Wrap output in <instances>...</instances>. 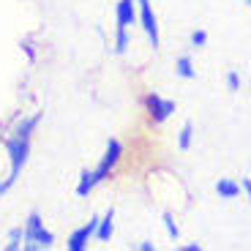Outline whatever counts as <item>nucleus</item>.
<instances>
[{
    "mask_svg": "<svg viewBox=\"0 0 251 251\" xmlns=\"http://www.w3.org/2000/svg\"><path fill=\"white\" fill-rule=\"evenodd\" d=\"M19 50L25 52V57L27 60H36V50H33V38H22V41H19Z\"/></svg>",
    "mask_w": 251,
    "mask_h": 251,
    "instance_id": "obj_16",
    "label": "nucleus"
},
{
    "mask_svg": "<svg viewBox=\"0 0 251 251\" xmlns=\"http://www.w3.org/2000/svg\"><path fill=\"white\" fill-rule=\"evenodd\" d=\"M161 221H164V229H167V238H170V240H177V238H180V226L175 224V216H172L170 210H164Z\"/></svg>",
    "mask_w": 251,
    "mask_h": 251,
    "instance_id": "obj_14",
    "label": "nucleus"
},
{
    "mask_svg": "<svg viewBox=\"0 0 251 251\" xmlns=\"http://www.w3.org/2000/svg\"><path fill=\"white\" fill-rule=\"evenodd\" d=\"M177 109V104L172 99H161L158 93H148L145 96V112H148V118L153 120V123H164L167 118H172V112Z\"/></svg>",
    "mask_w": 251,
    "mask_h": 251,
    "instance_id": "obj_5",
    "label": "nucleus"
},
{
    "mask_svg": "<svg viewBox=\"0 0 251 251\" xmlns=\"http://www.w3.org/2000/svg\"><path fill=\"white\" fill-rule=\"evenodd\" d=\"M8 191H11V186H8L6 180H0V200H3V197H6Z\"/></svg>",
    "mask_w": 251,
    "mask_h": 251,
    "instance_id": "obj_21",
    "label": "nucleus"
},
{
    "mask_svg": "<svg viewBox=\"0 0 251 251\" xmlns=\"http://www.w3.org/2000/svg\"><path fill=\"white\" fill-rule=\"evenodd\" d=\"M137 19H139V25H142L145 36H148V41H151V47L158 50L161 47V36H158V19H156L151 0H137Z\"/></svg>",
    "mask_w": 251,
    "mask_h": 251,
    "instance_id": "obj_4",
    "label": "nucleus"
},
{
    "mask_svg": "<svg viewBox=\"0 0 251 251\" xmlns=\"http://www.w3.org/2000/svg\"><path fill=\"white\" fill-rule=\"evenodd\" d=\"M216 194H219L221 200H235V197L240 194V183H235L232 177H219V183H216Z\"/></svg>",
    "mask_w": 251,
    "mask_h": 251,
    "instance_id": "obj_9",
    "label": "nucleus"
},
{
    "mask_svg": "<svg viewBox=\"0 0 251 251\" xmlns=\"http://www.w3.org/2000/svg\"><path fill=\"white\" fill-rule=\"evenodd\" d=\"M30 145H33V137H22V134H8L6 137V153H8V175H6V183L14 186L25 170L27 158H30Z\"/></svg>",
    "mask_w": 251,
    "mask_h": 251,
    "instance_id": "obj_2",
    "label": "nucleus"
},
{
    "mask_svg": "<svg viewBox=\"0 0 251 251\" xmlns=\"http://www.w3.org/2000/svg\"><path fill=\"white\" fill-rule=\"evenodd\" d=\"M183 249H186V251H202V243H186Z\"/></svg>",
    "mask_w": 251,
    "mask_h": 251,
    "instance_id": "obj_22",
    "label": "nucleus"
},
{
    "mask_svg": "<svg viewBox=\"0 0 251 251\" xmlns=\"http://www.w3.org/2000/svg\"><path fill=\"white\" fill-rule=\"evenodd\" d=\"M175 74L180 76V79H194V76H197L194 63H191V57H188V55H180L175 60Z\"/></svg>",
    "mask_w": 251,
    "mask_h": 251,
    "instance_id": "obj_11",
    "label": "nucleus"
},
{
    "mask_svg": "<svg viewBox=\"0 0 251 251\" xmlns=\"http://www.w3.org/2000/svg\"><path fill=\"white\" fill-rule=\"evenodd\" d=\"M115 22H118V27H131L137 22V0H118Z\"/></svg>",
    "mask_w": 251,
    "mask_h": 251,
    "instance_id": "obj_7",
    "label": "nucleus"
},
{
    "mask_svg": "<svg viewBox=\"0 0 251 251\" xmlns=\"http://www.w3.org/2000/svg\"><path fill=\"white\" fill-rule=\"evenodd\" d=\"M96 188V180H93V170H82L79 175V183H76L74 194L79 197V200H85V197H90V191Z\"/></svg>",
    "mask_w": 251,
    "mask_h": 251,
    "instance_id": "obj_10",
    "label": "nucleus"
},
{
    "mask_svg": "<svg viewBox=\"0 0 251 251\" xmlns=\"http://www.w3.org/2000/svg\"><path fill=\"white\" fill-rule=\"evenodd\" d=\"M131 47V38H128V27H118L115 30V52L118 55H126Z\"/></svg>",
    "mask_w": 251,
    "mask_h": 251,
    "instance_id": "obj_13",
    "label": "nucleus"
},
{
    "mask_svg": "<svg viewBox=\"0 0 251 251\" xmlns=\"http://www.w3.org/2000/svg\"><path fill=\"white\" fill-rule=\"evenodd\" d=\"M191 142H194V126L186 120V123L180 126V131H177V148H180V151H188Z\"/></svg>",
    "mask_w": 251,
    "mask_h": 251,
    "instance_id": "obj_12",
    "label": "nucleus"
},
{
    "mask_svg": "<svg viewBox=\"0 0 251 251\" xmlns=\"http://www.w3.org/2000/svg\"><path fill=\"white\" fill-rule=\"evenodd\" d=\"M6 249L8 251H19V249H22V226H11V229H8Z\"/></svg>",
    "mask_w": 251,
    "mask_h": 251,
    "instance_id": "obj_15",
    "label": "nucleus"
},
{
    "mask_svg": "<svg viewBox=\"0 0 251 251\" xmlns=\"http://www.w3.org/2000/svg\"><path fill=\"white\" fill-rule=\"evenodd\" d=\"M137 249H139V251H156V243H153V240H142Z\"/></svg>",
    "mask_w": 251,
    "mask_h": 251,
    "instance_id": "obj_20",
    "label": "nucleus"
},
{
    "mask_svg": "<svg viewBox=\"0 0 251 251\" xmlns=\"http://www.w3.org/2000/svg\"><path fill=\"white\" fill-rule=\"evenodd\" d=\"M226 88L232 90V93H235V90H240V74H238V71H229V74H226Z\"/></svg>",
    "mask_w": 251,
    "mask_h": 251,
    "instance_id": "obj_17",
    "label": "nucleus"
},
{
    "mask_svg": "<svg viewBox=\"0 0 251 251\" xmlns=\"http://www.w3.org/2000/svg\"><path fill=\"white\" fill-rule=\"evenodd\" d=\"M99 219H101V216H90L88 224H82L79 229H74V232L69 235V240H66L69 251H85V249H88L90 240L96 238V226H99Z\"/></svg>",
    "mask_w": 251,
    "mask_h": 251,
    "instance_id": "obj_6",
    "label": "nucleus"
},
{
    "mask_svg": "<svg viewBox=\"0 0 251 251\" xmlns=\"http://www.w3.org/2000/svg\"><path fill=\"white\" fill-rule=\"evenodd\" d=\"M3 131H6V123H3V120H0V137H3Z\"/></svg>",
    "mask_w": 251,
    "mask_h": 251,
    "instance_id": "obj_23",
    "label": "nucleus"
},
{
    "mask_svg": "<svg viewBox=\"0 0 251 251\" xmlns=\"http://www.w3.org/2000/svg\"><path fill=\"white\" fill-rule=\"evenodd\" d=\"M120 158H123V145H120V139L109 137V139H107V148H104V156H101V161L93 167V180H96V186H99V183H104L109 175H112L115 167L120 164Z\"/></svg>",
    "mask_w": 251,
    "mask_h": 251,
    "instance_id": "obj_3",
    "label": "nucleus"
},
{
    "mask_svg": "<svg viewBox=\"0 0 251 251\" xmlns=\"http://www.w3.org/2000/svg\"><path fill=\"white\" fill-rule=\"evenodd\" d=\"M240 191H246V197H249V202H251V180H249V177L240 180Z\"/></svg>",
    "mask_w": 251,
    "mask_h": 251,
    "instance_id": "obj_19",
    "label": "nucleus"
},
{
    "mask_svg": "<svg viewBox=\"0 0 251 251\" xmlns=\"http://www.w3.org/2000/svg\"><path fill=\"white\" fill-rule=\"evenodd\" d=\"M191 44H194V47H205L207 44V33L205 30H194V33H191Z\"/></svg>",
    "mask_w": 251,
    "mask_h": 251,
    "instance_id": "obj_18",
    "label": "nucleus"
},
{
    "mask_svg": "<svg viewBox=\"0 0 251 251\" xmlns=\"http://www.w3.org/2000/svg\"><path fill=\"white\" fill-rule=\"evenodd\" d=\"M55 246V232L44 226L38 210H30L22 224V249L25 251H50Z\"/></svg>",
    "mask_w": 251,
    "mask_h": 251,
    "instance_id": "obj_1",
    "label": "nucleus"
},
{
    "mask_svg": "<svg viewBox=\"0 0 251 251\" xmlns=\"http://www.w3.org/2000/svg\"><path fill=\"white\" fill-rule=\"evenodd\" d=\"M112 235H115V207H109L107 213L99 219V226H96V238L93 240H99V243H109Z\"/></svg>",
    "mask_w": 251,
    "mask_h": 251,
    "instance_id": "obj_8",
    "label": "nucleus"
}]
</instances>
